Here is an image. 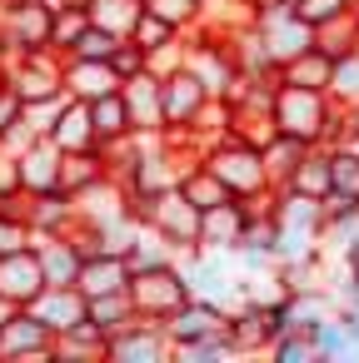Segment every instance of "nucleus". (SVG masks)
Listing matches in <instances>:
<instances>
[{
	"label": "nucleus",
	"instance_id": "10",
	"mask_svg": "<svg viewBox=\"0 0 359 363\" xmlns=\"http://www.w3.org/2000/svg\"><path fill=\"white\" fill-rule=\"evenodd\" d=\"M225 323H230V318H225V308H220V303H210V298H195V294H190V298L165 318V333H170V343H175V348H185V343L215 338Z\"/></svg>",
	"mask_w": 359,
	"mask_h": 363
},
{
	"label": "nucleus",
	"instance_id": "16",
	"mask_svg": "<svg viewBox=\"0 0 359 363\" xmlns=\"http://www.w3.org/2000/svg\"><path fill=\"white\" fill-rule=\"evenodd\" d=\"M36 254H41V269H45V284H75L85 254L75 249L70 234H45V239H31Z\"/></svg>",
	"mask_w": 359,
	"mask_h": 363
},
{
	"label": "nucleus",
	"instance_id": "2",
	"mask_svg": "<svg viewBox=\"0 0 359 363\" xmlns=\"http://www.w3.org/2000/svg\"><path fill=\"white\" fill-rule=\"evenodd\" d=\"M60 70H65V55L60 50H26L11 60L6 80L16 90L21 105H45V100H60L65 85H60Z\"/></svg>",
	"mask_w": 359,
	"mask_h": 363
},
{
	"label": "nucleus",
	"instance_id": "22",
	"mask_svg": "<svg viewBox=\"0 0 359 363\" xmlns=\"http://www.w3.org/2000/svg\"><path fill=\"white\" fill-rule=\"evenodd\" d=\"M90 26V11H85V0H75V6H65V11H55V26H50V50H70V40L80 35Z\"/></svg>",
	"mask_w": 359,
	"mask_h": 363
},
{
	"label": "nucleus",
	"instance_id": "24",
	"mask_svg": "<svg viewBox=\"0 0 359 363\" xmlns=\"http://www.w3.org/2000/svg\"><path fill=\"white\" fill-rule=\"evenodd\" d=\"M110 65H115V75H120V80H130V75H140V70L150 65V55H145V50H140V45H135V40L125 35V40L115 45V55H110Z\"/></svg>",
	"mask_w": 359,
	"mask_h": 363
},
{
	"label": "nucleus",
	"instance_id": "13",
	"mask_svg": "<svg viewBox=\"0 0 359 363\" xmlns=\"http://www.w3.org/2000/svg\"><path fill=\"white\" fill-rule=\"evenodd\" d=\"M60 85H65V95H75V100H100V95L120 90L125 80L115 75V65H110V60H75V55H65Z\"/></svg>",
	"mask_w": 359,
	"mask_h": 363
},
{
	"label": "nucleus",
	"instance_id": "29",
	"mask_svg": "<svg viewBox=\"0 0 359 363\" xmlns=\"http://www.w3.org/2000/svg\"><path fill=\"white\" fill-rule=\"evenodd\" d=\"M16 308H21V303H11V298H6V294H0V328H6V323H11V318H16Z\"/></svg>",
	"mask_w": 359,
	"mask_h": 363
},
{
	"label": "nucleus",
	"instance_id": "25",
	"mask_svg": "<svg viewBox=\"0 0 359 363\" xmlns=\"http://www.w3.org/2000/svg\"><path fill=\"white\" fill-rule=\"evenodd\" d=\"M145 11L165 16L170 26H185V21H195V16H200V0H145Z\"/></svg>",
	"mask_w": 359,
	"mask_h": 363
},
{
	"label": "nucleus",
	"instance_id": "6",
	"mask_svg": "<svg viewBox=\"0 0 359 363\" xmlns=\"http://www.w3.org/2000/svg\"><path fill=\"white\" fill-rule=\"evenodd\" d=\"M55 333L31 313V308H16V318L0 328V358L6 363H31V358H55Z\"/></svg>",
	"mask_w": 359,
	"mask_h": 363
},
{
	"label": "nucleus",
	"instance_id": "11",
	"mask_svg": "<svg viewBox=\"0 0 359 363\" xmlns=\"http://www.w3.org/2000/svg\"><path fill=\"white\" fill-rule=\"evenodd\" d=\"M41 289H45V269H41L36 244L0 254V294H6L11 303H21V308H26V303H31Z\"/></svg>",
	"mask_w": 359,
	"mask_h": 363
},
{
	"label": "nucleus",
	"instance_id": "14",
	"mask_svg": "<svg viewBox=\"0 0 359 363\" xmlns=\"http://www.w3.org/2000/svg\"><path fill=\"white\" fill-rule=\"evenodd\" d=\"M60 160H65V155L41 135L31 150H21V155H16L21 189H26V194H45V189H55V184H60Z\"/></svg>",
	"mask_w": 359,
	"mask_h": 363
},
{
	"label": "nucleus",
	"instance_id": "5",
	"mask_svg": "<svg viewBox=\"0 0 359 363\" xmlns=\"http://www.w3.org/2000/svg\"><path fill=\"white\" fill-rule=\"evenodd\" d=\"M205 164L225 179V189H230L235 199L254 194V189L264 184V174H269V169H264V155H259L254 145H240V140H235V145H220Z\"/></svg>",
	"mask_w": 359,
	"mask_h": 363
},
{
	"label": "nucleus",
	"instance_id": "27",
	"mask_svg": "<svg viewBox=\"0 0 359 363\" xmlns=\"http://www.w3.org/2000/svg\"><path fill=\"white\" fill-rule=\"evenodd\" d=\"M339 6H344V0H294V16L304 26H319V21H334Z\"/></svg>",
	"mask_w": 359,
	"mask_h": 363
},
{
	"label": "nucleus",
	"instance_id": "12",
	"mask_svg": "<svg viewBox=\"0 0 359 363\" xmlns=\"http://www.w3.org/2000/svg\"><path fill=\"white\" fill-rule=\"evenodd\" d=\"M160 80H165V75H155V70L145 65L140 75H130V80L120 85V95H125V105H130V120H135V130H140V135H165Z\"/></svg>",
	"mask_w": 359,
	"mask_h": 363
},
{
	"label": "nucleus",
	"instance_id": "1",
	"mask_svg": "<svg viewBox=\"0 0 359 363\" xmlns=\"http://www.w3.org/2000/svg\"><path fill=\"white\" fill-rule=\"evenodd\" d=\"M185 298H190V279H185V269H175V264H155V269L130 274V303H135L140 318L165 323Z\"/></svg>",
	"mask_w": 359,
	"mask_h": 363
},
{
	"label": "nucleus",
	"instance_id": "8",
	"mask_svg": "<svg viewBox=\"0 0 359 363\" xmlns=\"http://www.w3.org/2000/svg\"><path fill=\"white\" fill-rule=\"evenodd\" d=\"M274 125H279V135H294V140L319 135V125H324L319 95H314L309 85H284L279 100H274Z\"/></svg>",
	"mask_w": 359,
	"mask_h": 363
},
{
	"label": "nucleus",
	"instance_id": "28",
	"mask_svg": "<svg viewBox=\"0 0 359 363\" xmlns=\"http://www.w3.org/2000/svg\"><path fill=\"white\" fill-rule=\"evenodd\" d=\"M21 110H26V105L16 100V90H11V85H0V140H6V130L21 120Z\"/></svg>",
	"mask_w": 359,
	"mask_h": 363
},
{
	"label": "nucleus",
	"instance_id": "18",
	"mask_svg": "<svg viewBox=\"0 0 359 363\" xmlns=\"http://www.w3.org/2000/svg\"><path fill=\"white\" fill-rule=\"evenodd\" d=\"M85 318L110 338L115 328H125L130 318H135V303H130V289H120V294H95V298H85Z\"/></svg>",
	"mask_w": 359,
	"mask_h": 363
},
{
	"label": "nucleus",
	"instance_id": "3",
	"mask_svg": "<svg viewBox=\"0 0 359 363\" xmlns=\"http://www.w3.org/2000/svg\"><path fill=\"white\" fill-rule=\"evenodd\" d=\"M160 105H165V135H175V130L195 125V115L210 105V90L190 65H180V70H170L160 80Z\"/></svg>",
	"mask_w": 359,
	"mask_h": 363
},
{
	"label": "nucleus",
	"instance_id": "19",
	"mask_svg": "<svg viewBox=\"0 0 359 363\" xmlns=\"http://www.w3.org/2000/svg\"><path fill=\"white\" fill-rule=\"evenodd\" d=\"M130 40L145 50V55H155V50H165V45H175L180 40V26H170L165 16H155V11H140L135 16V26H130Z\"/></svg>",
	"mask_w": 359,
	"mask_h": 363
},
{
	"label": "nucleus",
	"instance_id": "17",
	"mask_svg": "<svg viewBox=\"0 0 359 363\" xmlns=\"http://www.w3.org/2000/svg\"><path fill=\"white\" fill-rule=\"evenodd\" d=\"M90 125H95V140H100V145H115V140L135 135V120H130V105H125L120 90L90 100Z\"/></svg>",
	"mask_w": 359,
	"mask_h": 363
},
{
	"label": "nucleus",
	"instance_id": "21",
	"mask_svg": "<svg viewBox=\"0 0 359 363\" xmlns=\"http://www.w3.org/2000/svg\"><path fill=\"white\" fill-rule=\"evenodd\" d=\"M120 40H125V35H115V30H105V26H95V21H90V26L70 40V50H65V55H75V60H110Z\"/></svg>",
	"mask_w": 359,
	"mask_h": 363
},
{
	"label": "nucleus",
	"instance_id": "20",
	"mask_svg": "<svg viewBox=\"0 0 359 363\" xmlns=\"http://www.w3.org/2000/svg\"><path fill=\"white\" fill-rule=\"evenodd\" d=\"M85 11H90L95 26H105V30H115V35H130L135 16L145 11V0H85Z\"/></svg>",
	"mask_w": 359,
	"mask_h": 363
},
{
	"label": "nucleus",
	"instance_id": "23",
	"mask_svg": "<svg viewBox=\"0 0 359 363\" xmlns=\"http://www.w3.org/2000/svg\"><path fill=\"white\" fill-rule=\"evenodd\" d=\"M289 179H294V194H329L334 189V179H329V164H319V160H299L294 169H289Z\"/></svg>",
	"mask_w": 359,
	"mask_h": 363
},
{
	"label": "nucleus",
	"instance_id": "26",
	"mask_svg": "<svg viewBox=\"0 0 359 363\" xmlns=\"http://www.w3.org/2000/svg\"><path fill=\"white\" fill-rule=\"evenodd\" d=\"M26 244H31V224L21 214H0V254L26 249Z\"/></svg>",
	"mask_w": 359,
	"mask_h": 363
},
{
	"label": "nucleus",
	"instance_id": "9",
	"mask_svg": "<svg viewBox=\"0 0 359 363\" xmlns=\"http://www.w3.org/2000/svg\"><path fill=\"white\" fill-rule=\"evenodd\" d=\"M26 308H31V313H36L55 338H60V333H70L75 323H85V294H80L75 284H45Z\"/></svg>",
	"mask_w": 359,
	"mask_h": 363
},
{
	"label": "nucleus",
	"instance_id": "4",
	"mask_svg": "<svg viewBox=\"0 0 359 363\" xmlns=\"http://www.w3.org/2000/svg\"><path fill=\"white\" fill-rule=\"evenodd\" d=\"M165 353H175L165 323L140 318V313H135L125 328H115V333L105 338V358H120V363H155V358H165Z\"/></svg>",
	"mask_w": 359,
	"mask_h": 363
},
{
	"label": "nucleus",
	"instance_id": "15",
	"mask_svg": "<svg viewBox=\"0 0 359 363\" xmlns=\"http://www.w3.org/2000/svg\"><path fill=\"white\" fill-rule=\"evenodd\" d=\"M75 289H80L85 298L130 289V259H125V254H115V249H105V254H90V259L80 264V274H75Z\"/></svg>",
	"mask_w": 359,
	"mask_h": 363
},
{
	"label": "nucleus",
	"instance_id": "7",
	"mask_svg": "<svg viewBox=\"0 0 359 363\" xmlns=\"http://www.w3.org/2000/svg\"><path fill=\"white\" fill-rule=\"evenodd\" d=\"M45 140L60 150V155H75V150H90L100 145L95 140V125H90V100H75V95H60L50 125H45Z\"/></svg>",
	"mask_w": 359,
	"mask_h": 363
}]
</instances>
